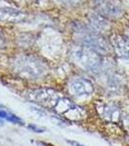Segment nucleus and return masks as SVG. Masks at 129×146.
Here are the masks:
<instances>
[{
  "mask_svg": "<svg viewBox=\"0 0 129 146\" xmlns=\"http://www.w3.org/2000/svg\"><path fill=\"white\" fill-rule=\"evenodd\" d=\"M2 42H3V37H2V35H1V33H0V46H1Z\"/></svg>",
  "mask_w": 129,
  "mask_h": 146,
  "instance_id": "ddd939ff",
  "label": "nucleus"
},
{
  "mask_svg": "<svg viewBox=\"0 0 129 146\" xmlns=\"http://www.w3.org/2000/svg\"><path fill=\"white\" fill-rule=\"evenodd\" d=\"M102 12L104 15L109 16V17H119L121 14V8L116 2L113 0H105L101 4Z\"/></svg>",
  "mask_w": 129,
  "mask_h": 146,
  "instance_id": "0eeeda50",
  "label": "nucleus"
},
{
  "mask_svg": "<svg viewBox=\"0 0 129 146\" xmlns=\"http://www.w3.org/2000/svg\"><path fill=\"white\" fill-rule=\"evenodd\" d=\"M112 45L119 58L129 60V41L120 35H113Z\"/></svg>",
  "mask_w": 129,
  "mask_h": 146,
  "instance_id": "423d86ee",
  "label": "nucleus"
},
{
  "mask_svg": "<svg viewBox=\"0 0 129 146\" xmlns=\"http://www.w3.org/2000/svg\"><path fill=\"white\" fill-rule=\"evenodd\" d=\"M69 91L77 98H86L93 93V85L88 80L74 78L69 83Z\"/></svg>",
  "mask_w": 129,
  "mask_h": 146,
  "instance_id": "20e7f679",
  "label": "nucleus"
},
{
  "mask_svg": "<svg viewBox=\"0 0 129 146\" xmlns=\"http://www.w3.org/2000/svg\"><path fill=\"white\" fill-rule=\"evenodd\" d=\"M0 118H3L7 120V121H10L12 123H15V124H22V120L16 116V115H13L11 113H8L1 109H0Z\"/></svg>",
  "mask_w": 129,
  "mask_h": 146,
  "instance_id": "1a4fd4ad",
  "label": "nucleus"
},
{
  "mask_svg": "<svg viewBox=\"0 0 129 146\" xmlns=\"http://www.w3.org/2000/svg\"><path fill=\"white\" fill-rule=\"evenodd\" d=\"M16 70L28 78H36L46 72V65L38 58L32 56H23L16 60Z\"/></svg>",
  "mask_w": 129,
  "mask_h": 146,
  "instance_id": "f03ea898",
  "label": "nucleus"
},
{
  "mask_svg": "<svg viewBox=\"0 0 129 146\" xmlns=\"http://www.w3.org/2000/svg\"><path fill=\"white\" fill-rule=\"evenodd\" d=\"M90 22H91V25L98 30H102L108 27L107 22L105 21V19L102 18L101 16H99V15H94V14L91 15Z\"/></svg>",
  "mask_w": 129,
  "mask_h": 146,
  "instance_id": "6e6552de",
  "label": "nucleus"
},
{
  "mask_svg": "<svg viewBox=\"0 0 129 146\" xmlns=\"http://www.w3.org/2000/svg\"><path fill=\"white\" fill-rule=\"evenodd\" d=\"M25 19H26V15L17 9L9 8V7H4L0 9V21L1 22L17 23L23 22Z\"/></svg>",
  "mask_w": 129,
  "mask_h": 146,
  "instance_id": "39448f33",
  "label": "nucleus"
},
{
  "mask_svg": "<svg viewBox=\"0 0 129 146\" xmlns=\"http://www.w3.org/2000/svg\"><path fill=\"white\" fill-rule=\"evenodd\" d=\"M81 41L83 45L90 47V49L97 52L100 55L110 53V50H111L106 40L100 35L92 33V32H82Z\"/></svg>",
  "mask_w": 129,
  "mask_h": 146,
  "instance_id": "7ed1b4c3",
  "label": "nucleus"
},
{
  "mask_svg": "<svg viewBox=\"0 0 129 146\" xmlns=\"http://www.w3.org/2000/svg\"><path fill=\"white\" fill-rule=\"evenodd\" d=\"M29 129H33V131H36V133H43V131H44V129L37 128V127L33 126V125H30V126H29Z\"/></svg>",
  "mask_w": 129,
  "mask_h": 146,
  "instance_id": "9d476101",
  "label": "nucleus"
},
{
  "mask_svg": "<svg viewBox=\"0 0 129 146\" xmlns=\"http://www.w3.org/2000/svg\"><path fill=\"white\" fill-rule=\"evenodd\" d=\"M71 56L76 63L88 70L97 69L102 62L100 54L84 45L74 47L71 51Z\"/></svg>",
  "mask_w": 129,
  "mask_h": 146,
  "instance_id": "f257e3e1",
  "label": "nucleus"
},
{
  "mask_svg": "<svg viewBox=\"0 0 129 146\" xmlns=\"http://www.w3.org/2000/svg\"><path fill=\"white\" fill-rule=\"evenodd\" d=\"M59 1H62L63 3H67V4H73L76 3L78 0H59Z\"/></svg>",
  "mask_w": 129,
  "mask_h": 146,
  "instance_id": "9b49d317",
  "label": "nucleus"
},
{
  "mask_svg": "<svg viewBox=\"0 0 129 146\" xmlns=\"http://www.w3.org/2000/svg\"><path fill=\"white\" fill-rule=\"evenodd\" d=\"M68 142H70V143H71V144H73V145H75V146H83V145L80 144V143L75 142V141H69V140H68Z\"/></svg>",
  "mask_w": 129,
  "mask_h": 146,
  "instance_id": "f8f14e48",
  "label": "nucleus"
}]
</instances>
